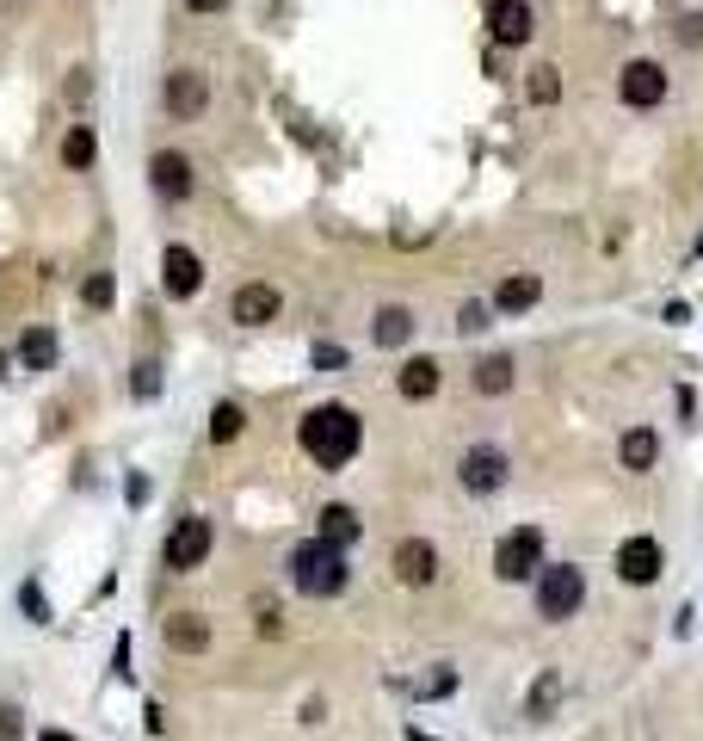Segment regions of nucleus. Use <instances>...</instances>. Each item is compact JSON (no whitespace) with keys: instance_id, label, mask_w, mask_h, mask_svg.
I'll return each instance as SVG.
<instances>
[{"instance_id":"f257e3e1","label":"nucleus","mask_w":703,"mask_h":741,"mask_svg":"<svg viewBox=\"0 0 703 741\" xmlns=\"http://www.w3.org/2000/svg\"><path fill=\"white\" fill-rule=\"evenodd\" d=\"M296 445H303V457L315 470H346L358 457V445H364V420L346 402H315L303 420H296Z\"/></svg>"},{"instance_id":"f03ea898","label":"nucleus","mask_w":703,"mask_h":741,"mask_svg":"<svg viewBox=\"0 0 703 741\" xmlns=\"http://www.w3.org/2000/svg\"><path fill=\"white\" fill-rule=\"evenodd\" d=\"M290 587L303 599H340L352 587V556L327 538H303L290 550Z\"/></svg>"},{"instance_id":"7ed1b4c3","label":"nucleus","mask_w":703,"mask_h":741,"mask_svg":"<svg viewBox=\"0 0 703 741\" xmlns=\"http://www.w3.org/2000/svg\"><path fill=\"white\" fill-rule=\"evenodd\" d=\"M531 606L543 624H568L586 606V569L580 562H543V575L531 581Z\"/></svg>"},{"instance_id":"20e7f679","label":"nucleus","mask_w":703,"mask_h":741,"mask_svg":"<svg viewBox=\"0 0 703 741\" xmlns=\"http://www.w3.org/2000/svg\"><path fill=\"white\" fill-rule=\"evenodd\" d=\"M543 550H549L543 525H512V532H500V544H494V581H506V587L537 581L543 562H549Z\"/></svg>"},{"instance_id":"39448f33","label":"nucleus","mask_w":703,"mask_h":741,"mask_svg":"<svg viewBox=\"0 0 703 741\" xmlns=\"http://www.w3.org/2000/svg\"><path fill=\"white\" fill-rule=\"evenodd\" d=\"M216 550V532H210V519L204 513H185L167 525V538H161V569L167 575H198L204 562Z\"/></svg>"},{"instance_id":"423d86ee","label":"nucleus","mask_w":703,"mask_h":741,"mask_svg":"<svg viewBox=\"0 0 703 741\" xmlns=\"http://www.w3.org/2000/svg\"><path fill=\"white\" fill-rule=\"evenodd\" d=\"M666 93H673V75L654 62V56H636V62H623V75H617V99L629 105V112H660Z\"/></svg>"},{"instance_id":"0eeeda50","label":"nucleus","mask_w":703,"mask_h":741,"mask_svg":"<svg viewBox=\"0 0 703 741\" xmlns=\"http://www.w3.org/2000/svg\"><path fill=\"white\" fill-rule=\"evenodd\" d=\"M161 112L173 124H198L210 112V75L204 68H167V81H161Z\"/></svg>"},{"instance_id":"6e6552de","label":"nucleus","mask_w":703,"mask_h":741,"mask_svg":"<svg viewBox=\"0 0 703 741\" xmlns=\"http://www.w3.org/2000/svg\"><path fill=\"white\" fill-rule=\"evenodd\" d=\"M457 482H463V494L488 501V494H500V488L512 482V457H506L500 445H469V451L457 457Z\"/></svg>"},{"instance_id":"1a4fd4ad","label":"nucleus","mask_w":703,"mask_h":741,"mask_svg":"<svg viewBox=\"0 0 703 741\" xmlns=\"http://www.w3.org/2000/svg\"><path fill=\"white\" fill-rule=\"evenodd\" d=\"M284 315V291L272 285V278H247V285H235L229 297V322L235 328H272Z\"/></svg>"},{"instance_id":"9d476101","label":"nucleus","mask_w":703,"mask_h":741,"mask_svg":"<svg viewBox=\"0 0 703 741\" xmlns=\"http://www.w3.org/2000/svg\"><path fill=\"white\" fill-rule=\"evenodd\" d=\"M611 569H617V581H623V587H654V581H660V569H666V550H660V538L636 532V538H623V544H617Z\"/></svg>"},{"instance_id":"9b49d317","label":"nucleus","mask_w":703,"mask_h":741,"mask_svg":"<svg viewBox=\"0 0 703 741\" xmlns=\"http://www.w3.org/2000/svg\"><path fill=\"white\" fill-rule=\"evenodd\" d=\"M148 192H155L161 204H185V198L198 192V167H192V155L161 149L155 161H148Z\"/></svg>"},{"instance_id":"f8f14e48","label":"nucleus","mask_w":703,"mask_h":741,"mask_svg":"<svg viewBox=\"0 0 703 741\" xmlns=\"http://www.w3.org/2000/svg\"><path fill=\"white\" fill-rule=\"evenodd\" d=\"M488 38H494V50H525L537 38L531 0H488Z\"/></svg>"},{"instance_id":"ddd939ff","label":"nucleus","mask_w":703,"mask_h":741,"mask_svg":"<svg viewBox=\"0 0 703 741\" xmlns=\"http://www.w3.org/2000/svg\"><path fill=\"white\" fill-rule=\"evenodd\" d=\"M161 291H167L173 303H192V297L204 291V260H198L185 241H167V247H161Z\"/></svg>"},{"instance_id":"4468645a","label":"nucleus","mask_w":703,"mask_h":741,"mask_svg":"<svg viewBox=\"0 0 703 741\" xmlns=\"http://www.w3.org/2000/svg\"><path fill=\"white\" fill-rule=\"evenodd\" d=\"M389 575H395L401 587H432V581H438V544H432V538H401V544L389 550Z\"/></svg>"},{"instance_id":"2eb2a0df","label":"nucleus","mask_w":703,"mask_h":741,"mask_svg":"<svg viewBox=\"0 0 703 741\" xmlns=\"http://www.w3.org/2000/svg\"><path fill=\"white\" fill-rule=\"evenodd\" d=\"M438 390H444V365L432 359V352L401 359V371H395V396H401V402H432Z\"/></svg>"},{"instance_id":"dca6fc26","label":"nucleus","mask_w":703,"mask_h":741,"mask_svg":"<svg viewBox=\"0 0 703 741\" xmlns=\"http://www.w3.org/2000/svg\"><path fill=\"white\" fill-rule=\"evenodd\" d=\"M56 359H62V340H56V328H44V322H31V328L19 334V346H13V365L31 371V377L56 371Z\"/></svg>"},{"instance_id":"f3484780","label":"nucleus","mask_w":703,"mask_h":741,"mask_svg":"<svg viewBox=\"0 0 703 741\" xmlns=\"http://www.w3.org/2000/svg\"><path fill=\"white\" fill-rule=\"evenodd\" d=\"M488 303H494V315H525V309L543 303V278H537V272H506Z\"/></svg>"},{"instance_id":"a211bd4d","label":"nucleus","mask_w":703,"mask_h":741,"mask_svg":"<svg viewBox=\"0 0 703 741\" xmlns=\"http://www.w3.org/2000/svg\"><path fill=\"white\" fill-rule=\"evenodd\" d=\"M315 538H327V544L352 550V544L364 538V519H358V507H346V501H327V507L315 513Z\"/></svg>"},{"instance_id":"6ab92c4d","label":"nucleus","mask_w":703,"mask_h":741,"mask_svg":"<svg viewBox=\"0 0 703 741\" xmlns=\"http://www.w3.org/2000/svg\"><path fill=\"white\" fill-rule=\"evenodd\" d=\"M161 637H167L173 655H204V649H210V618H204V612H173V618L161 624Z\"/></svg>"},{"instance_id":"aec40b11","label":"nucleus","mask_w":703,"mask_h":741,"mask_svg":"<svg viewBox=\"0 0 703 741\" xmlns=\"http://www.w3.org/2000/svg\"><path fill=\"white\" fill-rule=\"evenodd\" d=\"M414 328L420 322H414V309H407V303H383L377 315H370V346H383V352L389 346H407V340H414Z\"/></svg>"},{"instance_id":"412c9836","label":"nucleus","mask_w":703,"mask_h":741,"mask_svg":"<svg viewBox=\"0 0 703 741\" xmlns=\"http://www.w3.org/2000/svg\"><path fill=\"white\" fill-rule=\"evenodd\" d=\"M617 464H623L629 476H648V470L660 464V433H654V427H629V433L617 439Z\"/></svg>"},{"instance_id":"4be33fe9","label":"nucleus","mask_w":703,"mask_h":741,"mask_svg":"<svg viewBox=\"0 0 703 741\" xmlns=\"http://www.w3.org/2000/svg\"><path fill=\"white\" fill-rule=\"evenodd\" d=\"M469 383H475V396H506L518 383V359H512V352H488V359H475Z\"/></svg>"},{"instance_id":"5701e85b","label":"nucleus","mask_w":703,"mask_h":741,"mask_svg":"<svg viewBox=\"0 0 703 741\" xmlns=\"http://www.w3.org/2000/svg\"><path fill=\"white\" fill-rule=\"evenodd\" d=\"M93 161H99V130H93V124H68V136H62V167H68V173H93Z\"/></svg>"},{"instance_id":"b1692460","label":"nucleus","mask_w":703,"mask_h":741,"mask_svg":"<svg viewBox=\"0 0 703 741\" xmlns=\"http://www.w3.org/2000/svg\"><path fill=\"white\" fill-rule=\"evenodd\" d=\"M235 439H247V402L222 396L210 408V445H235Z\"/></svg>"},{"instance_id":"393cba45","label":"nucleus","mask_w":703,"mask_h":741,"mask_svg":"<svg viewBox=\"0 0 703 741\" xmlns=\"http://www.w3.org/2000/svg\"><path fill=\"white\" fill-rule=\"evenodd\" d=\"M555 704H562V674H555V667H549V674H537V686H531V698H525V717H549L555 711Z\"/></svg>"},{"instance_id":"a878e982","label":"nucleus","mask_w":703,"mask_h":741,"mask_svg":"<svg viewBox=\"0 0 703 741\" xmlns=\"http://www.w3.org/2000/svg\"><path fill=\"white\" fill-rule=\"evenodd\" d=\"M81 303H87L93 315H105L111 303H118V272H105V266H99V272H87V285H81Z\"/></svg>"},{"instance_id":"bb28decb","label":"nucleus","mask_w":703,"mask_h":741,"mask_svg":"<svg viewBox=\"0 0 703 741\" xmlns=\"http://www.w3.org/2000/svg\"><path fill=\"white\" fill-rule=\"evenodd\" d=\"M488 328H494V303H488V297H469V303L457 309V334L475 340V334H488Z\"/></svg>"},{"instance_id":"cd10ccee","label":"nucleus","mask_w":703,"mask_h":741,"mask_svg":"<svg viewBox=\"0 0 703 741\" xmlns=\"http://www.w3.org/2000/svg\"><path fill=\"white\" fill-rule=\"evenodd\" d=\"M562 99V68L555 62H537L531 68V105H555Z\"/></svg>"},{"instance_id":"c85d7f7f","label":"nucleus","mask_w":703,"mask_h":741,"mask_svg":"<svg viewBox=\"0 0 703 741\" xmlns=\"http://www.w3.org/2000/svg\"><path fill=\"white\" fill-rule=\"evenodd\" d=\"M253 630H259V637H284V606H272V599L266 593H253Z\"/></svg>"},{"instance_id":"c756f323","label":"nucleus","mask_w":703,"mask_h":741,"mask_svg":"<svg viewBox=\"0 0 703 741\" xmlns=\"http://www.w3.org/2000/svg\"><path fill=\"white\" fill-rule=\"evenodd\" d=\"M309 365H315V371H346V346H340V340H315V346H309Z\"/></svg>"},{"instance_id":"7c9ffc66","label":"nucleus","mask_w":703,"mask_h":741,"mask_svg":"<svg viewBox=\"0 0 703 741\" xmlns=\"http://www.w3.org/2000/svg\"><path fill=\"white\" fill-rule=\"evenodd\" d=\"M130 396H136V402H155V396H161V365H148V359H142L136 377H130Z\"/></svg>"},{"instance_id":"2f4dec72","label":"nucleus","mask_w":703,"mask_h":741,"mask_svg":"<svg viewBox=\"0 0 703 741\" xmlns=\"http://www.w3.org/2000/svg\"><path fill=\"white\" fill-rule=\"evenodd\" d=\"M19 606H25V618H31V624H50V599H44V587H37V581H25V587H19Z\"/></svg>"},{"instance_id":"473e14b6","label":"nucleus","mask_w":703,"mask_h":741,"mask_svg":"<svg viewBox=\"0 0 703 741\" xmlns=\"http://www.w3.org/2000/svg\"><path fill=\"white\" fill-rule=\"evenodd\" d=\"M19 735H25V711L0 698V741H19Z\"/></svg>"},{"instance_id":"72a5a7b5","label":"nucleus","mask_w":703,"mask_h":741,"mask_svg":"<svg viewBox=\"0 0 703 741\" xmlns=\"http://www.w3.org/2000/svg\"><path fill=\"white\" fill-rule=\"evenodd\" d=\"M679 44L685 50H703V13H685L679 19Z\"/></svg>"},{"instance_id":"f704fd0d","label":"nucleus","mask_w":703,"mask_h":741,"mask_svg":"<svg viewBox=\"0 0 703 741\" xmlns=\"http://www.w3.org/2000/svg\"><path fill=\"white\" fill-rule=\"evenodd\" d=\"M179 7H185V13H192V19H210V13H229V7H235V0H179Z\"/></svg>"},{"instance_id":"c9c22d12","label":"nucleus","mask_w":703,"mask_h":741,"mask_svg":"<svg viewBox=\"0 0 703 741\" xmlns=\"http://www.w3.org/2000/svg\"><path fill=\"white\" fill-rule=\"evenodd\" d=\"M37 741H74L68 729H44V735H37Z\"/></svg>"},{"instance_id":"e433bc0d","label":"nucleus","mask_w":703,"mask_h":741,"mask_svg":"<svg viewBox=\"0 0 703 741\" xmlns=\"http://www.w3.org/2000/svg\"><path fill=\"white\" fill-rule=\"evenodd\" d=\"M7 371H13V359H7V352H0V383H7Z\"/></svg>"},{"instance_id":"4c0bfd02","label":"nucleus","mask_w":703,"mask_h":741,"mask_svg":"<svg viewBox=\"0 0 703 741\" xmlns=\"http://www.w3.org/2000/svg\"><path fill=\"white\" fill-rule=\"evenodd\" d=\"M407 741H432V735H420V729H407Z\"/></svg>"}]
</instances>
